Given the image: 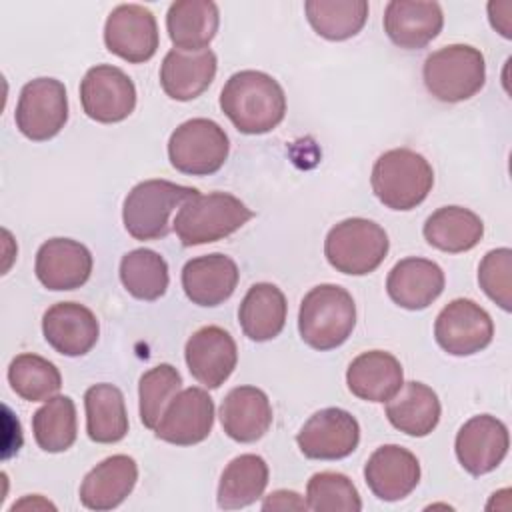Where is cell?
<instances>
[{
  "instance_id": "6",
  "label": "cell",
  "mask_w": 512,
  "mask_h": 512,
  "mask_svg": "<svg viewBox=\"0 0 512 512\" xmlns=\"http://www.w3.org/2000/svg\"><path fill=\"white\" fill-rule=\"evenodd\" d=\"M428 92L440 102H464L486 82V62L470 44H450L428 54L422 68Z\"/></svg>"
},
{
  "instance_id": "31",
  "label": "cell",
  "mask_w": 512,
  "mask_h": 512,
  "mask_svg": "<svg viewBox=\"0 0 512 512\" xmlns=\"http://www.w3.org/2000/svg\"><path fill=\"white\" fill-rule=\"evenodd\" d=\"M86 432L92 442L114 444L128 434L124 394L114 384H94L84 394Z\"/></svg>"
},
{
  "instance_id": "16",
  "label": "cell",
  "mask_w": 512,
  "mask_h": 512,
  "mask_svg": "<svg viewBox=\"0 0 512 512\" xmlns=\"http://www.w3.org/2000/svg\"><path fill=\"white\" fill-rule=\"evenodd\" d=\"M190 374L206 388H220L236 368L238 348L230 332L220 326H202L184 348Z\"/></svg>"
},
{
  "instance_id": "18",
  "label": "cell",
  "mask_w": 512,
  "mask_h": 512,
  "mask_svg": "<svg viewBox=\"0 0 512 512\" xmlns=\"http://www.w3.org/2000/svg\"><path fill=\"white\" fill-rule=\"evenodd\" d=\"M364 480L376 498L398 502L418 486L420 462L408 448L384 444L370 454L364 466Z\"/></svg>"
},
{
  "instance_id": "15",
  "label": "cell",
  "mask_w": 512,
  "mask_h": 512,
  "mask_svg": "<svg viewBox=\"0 0 512 512\" xmlns=\"http://www.w3.org/2000/svg\"><path fill=\"white\" fill-rule=\"evenodd\" d=\"M510 436L502 420L490 414H478L466 420L454 442L456 458L472 476L492 472L508 454Z\"/></svg>"
},
{
  "instance_id": "28",
  "label": "cell",
  "mask_w": 512,
  "mask_h": 512,
  "mask_svg": "<svg viewBox=\"0 0 512 512\" xmlns=\"http://www.w3.org/2000/svg\"><path fill=\"white\" fill-rule=\"evenodd\" d=\"M286 296L270 282H258L250 286L238 308V322L244 332L254 342H266L276 338L286 324Z\"/></svg>"
},
{
  "instance_id": "27",
  "label": "cell",
  "mask_w": 512,
  "mask_h": 512,
  "mask_svg": "<svg viewBox=\"0 0 512 512\" xmlns=\"http://www.w3.org/2000/svg\"><path fill=\"white\" fill-rule=\"evenodd\" d=\"M440 400L438 394L422 382H406L386 402L388 422L414 438L428 436L440 422Z\"/></svg>"
},
{
  "instance_id": "1",
  "label": "cell",
  "mask_w": 512,
  "mask_h": 512,
  "mask_svg": "<svg viewBox=\"0 0 512 512\" xmlns=\"http://www.w3.org/2000/svg\"><path fill=\"white\" fill-rule=\"evenodd\" d=\"M220 108L242 134H266L286 116V96L278 80L260 70L232 74L222 92Z\"/></svg>"
},
{
  "instance_id": "5",
  "label": "cell",
  "mask_w": 512,
  "mask_h": 512,
  "mask_svg": "<svg viewBox=\"0 0 512 512\" xmlns=\"http://www.w3.org/2000/svg\"><path fill=\"white\" fill-rule=\"evenodd\" d=\"M198 190L170 180H144L136 184L122 206L126 232L134 240H160L170 232V214Z\"/></svg>"
},
{
  "instance_id": "12",
  "label": "cell",
  "mask_w": 512,
  "mask_h": 512,
  "mask_svg": "<svg viewBox=\"0 0 512 512\" xmlns=\"http://www.w3.org/2000/svg\"><path fill=\"white\" fill-rule=\"evenodd\" d=\"M104 44L112 54L130 64L148 62L160 44L154 14L140 4L116 6L104 24Z\"/></svg>"
},
{
  "instance_id": "25",
  "label": "cell",
  "mask_w": 512,
  "mask_h": 512,
  "mask_svg": "<svg viewBox=\"0 0 512 512\" xmlns=\"http://www.w3.org/2000/svg\"><path fill=\"white\" fill-rule=\"evenodd\" d=\"M220 422L236 442L260 440L272 424V406L266 392L256 386L232 388L220 404Z\"/></svg>"
},
{
  "instance_id": "14",
  "label": "cell",
  "mask_w": 512,
  "mask_h": 512,
  "mask_svg": "<svg viewBox=\"0 0 512 512\" xmlns=\"http://www.w3.org/2000/svg\"><path fill=\"white\" fill-rule=\"evenodd\" d=\"M214 424V402L204 388L190 386L180 390L166 406L160 422L154 428L156 438L192 446L208 438Z\"/></svg>"
},
{
  "instance_id": "13",
  "label": "cell",
  "mask_w": 512,
  "mask_h": 512,
  "mask_svg": "<svg viewBox=\"0 0 512 512\" xmlns=\"http://www.w3.org/2000/svg\"><path fill=\"white\" fill-rule=\"evenodd\" d=\"M296 442L310 460H340L356 450L360 424L348 410L324 408L304 422Z\"/></svg>"
},
{
  "instance_id": "10",
  "label": "cell",
  "mask_w": 512,
  "mask_h": 512,
  "mask_svg": "<svg viewBox=\"0 0 512 512\" xmlns=\"http://www.w3.org/2000/svg\"><path fill=\"white\" fill-rule=\"evenodd\" d=\"M80 102L86 116L100 124L122 122L134 112L136 86L124 70L96 64L80 82Z\"/></svg>"
},
{
  "instance_id": "2",
  "label": "cell",
  "mask_w": 512,
  "mask_h": 512,
  "mask_svg": "<svg viewBox=\"0 0 512 512\" xmlns=\"http://www.w3.org/2000/svg\"><path fill=\"white\" fill-rule=\"evenodd\" d=\"M356 326L352 294L338 284L314 286L300 302L298 332L314 350L326 352L348 340Z\"/></svg>"
},
{
  "instance_id": "34",
  "label": "cell",
  "mask_w": 512,
  "mask_h": 512,
  "mask_svg": "<svg viewBox=\"0 0 512 512\" xmlns=\"http://www.w3.org/2000/svg\"><path fill=\"white\" fill-rule=\"evenodd\" d=\"M36 444L44 452H64L76 442V406L70 396H52L32 416Z\"/></svg>"
},
{
  "instance_id": "32",
  "label": "cell",
  "mask_w": 512,
  "mask_h": 512,
  "mask_svg": "<svg viewBox=\"0 0 512 512\" xmlns=\"http://www.w3.org/2000/svg\"><path fill=\"white\" fill-rule=\"evenodd\" d=\"M268 486V464L258 454H240L224 468L216 500L222 510L254 504Z\"/></svg>"
},
{
  "instance_id": "29",
  "label": "cell",
  "mask_w": 512,
  "mask_h": 512,
  "mask_svg": "<svg viewBox=\"0 0 512 512\" xmlns=\"http://www.w3.org/2000/svg\"><path fill=\"white\" fill-rule=\"evenodd\" d=\"M220 26V12L212 0H178L166 14L168 36L178 50H204Z\"/></svg>"
},
{
  "instance_id": "35",
  "label": "cell",
  "mask_w": 512,
  "mask_h": 512,
  "mask_svg": "<svg viewBox=\"0 0 512 512\" xmlns=\"http://www.w3.org/2000/svg\"><path fill=\"white\" fill-rule=\"evenodd\" d=\"M120 280L128 294L138 300L152 302L164 296L168 288V264L158 252L148 248H136L122 256Z\"/></svg>"
},
{
  "instance_id": "3",
  "label": "cell",
  "mask_w": 512,
  "mask_h": 512,
  "mask_svg": "<svg viewBox=\"0 0 512 512\" xmlns=\"http://www.w3.org/2000/svg\"><path fill=\"white\" fill-rule=\"evenodd\" d=\"M252 216L254 212L228 192H198L178 208L172 230L182 246H200L234 234Z\"/></svg>"
},
{
  "instance_id": "21",
  "label": "cell",
  "mask_w": 512,
  "mask_h": 512,
  "mask_svg": "<svg viewBox=\"0 0 512 512\" xmlns=\"http://www.w3.org/2000/svg\"><path fill=\"white\" fill-rule=\"evenodd\" d=\"M216 54L204 50L172 48L160 64V86L172 100L188 102L198 98L216 76Z\"/></svg>"
},
{
  "instance_id": "40",
  "label": "cell",
  "mask_w": 512,
  "mask_h": 512,
  "mask_svg": "<svg viewBox=\"0 0 512 512\" xmlns=\"http://www.w3.org/2000/svg\"><path fill=\"white\" fill-rule=\"evenodd\" d=\"M306 500L292 490H276L266 496L262 510H306Z\"/></svg>"
},
{
  "instance_id": "20",
  "label": "cell",
  "mask_w": 512,
  "mask_h": 512,
  "mask_svg": "<svg viewBox=\"0 0 512 512\" xmlns=\"http://www.w3.org/2000/svg\"><path fill=\"white\" fill-rule=\"evenodd\" d=\"M384 32L404 50H418L430 44L444 26V14L438 2L392 0L384 8Z\"/></svg>"
},
{
  "instance_id": "22",
  "label": "cell",
  "mask_w": 512,
  "mask_h": 512,
  "mask_svg": "<svg viewBox=\"0 0 512 512\" xmlns=\"http://www.w3.org/2000/svg\"><path fill=\"white\" fill-rule=\"evenodd\" d=\"M238 266L226 254H206L192 258L182 268V288L192 304L218 306L228 300L238 286Z\"/></svg>"
},
{
  "instance_id": "9",
  "label": "cell",
  "mask_w": 512,
  "mask_h": 512,
  "mask_svg": "<svg viewBox=\"0 0 512 512\" xmlns=\"http://www.w3.org/2000/svg\"><path fill=\"white\" fill-rule=\"evenodd\" d=\"M16 128L34 142L54 138L68 120L66 88L56 78H34L20 90L14 112Z\"/></svg>"
},
{
  "instance_id": "26",
  "label": "cell",
  "mask_w": 512,
  "mask_h": 512,
  "mask_svg": "<svg viewBox=\"0 0 512 512\" xmlns=\"http://www.w3.org/2000/svg\"><path fill=\"white\" fill-rule=\"evenodd\" d=\"M348 390L366 402H388L404 384L398 358L384 350H368L356 356L346 370Z\"/></svg>"
},
{
  "instance_id": "4",
  "label": "cell",
  "mask_w": 512,
  "mask_h": 512,
  "mask_svg": "<svg viewBox=\"0 0 512 512\" xmlns=\"http://www.w3.org/2000/svg\"><path fill=\"white\" fill-rule=\"evenodd\" d=\"M370 184L386 208L412 210L430 194L434 170L422 154L410 148H394L378 156Z\"/></svg>"
},
{
  "instance_id": "33",
  "label": "cell",
  "mask_w": 512,
  "mask_h": 512,
  "mask_svg": "<svg viewBox=\"0 0 512 512\" xmlns=\"http://www.w3.org/2000/svg\"><path fill=\"white\" fill-rule=\"evenodd\" d=\"M304 12L314 32L340 42L356 36L368 20L366 0H306Z\"/></svg>"
},
{
  "instance_id": "19",
  "label": "cell",
  "mask_w": 512,
  "mask_h": 512,
  "mask_svg": "<svg viewBox=\"0 0 512 512\" xmlns=\"http://www.w3.org/2000/svg\"><path fill=\"white\" fill-rule=\"evenodd\" d=\"M46 342L62 356H84L98 342L100 326L90 308L78 302H58L44 312Z\"/></svg>"
},
{
  "instance_id": "36",
  "label": "cell",
  "mask_w": 512,
  "mask_h": 512,
  "mask_svg": "<svg viewBox=\"0 0 512 512\" xmlns=\"http://www.w3.org/2000/svg\"><path fill=\"white\" fill-rule=\"evenodd\" d=\"M10 388L28 402H46L62 388L60 370L38 354H18L8 366Z\"/></svg>"
},
{
  "instance_id": "30",
  "label": "cell",
  "mask_w": 512,
  "mask_h": 512,
  "mask_svg": "<svg viewBox=\"0 0 512 512\" xmlns=\"http://www.w3.org/2000/svg\"><path fill=\"white\" fill-rule=\"evenodd\" d=\"M426 242L442 252L472 250L484 236L482 218L462 206H442L432 212L422 228Z\"/></svg>"
},
{
  "instance_id": "11",
  "label": "cell",
  "mask_w": 512,
  "mask_h": 512,
  "mask_svg": "<svg viewBox=\"0 0 512 512\" xmlns=\"http://www.w3.org/2000/svg\"><path fill=\"white\" fill-rule=\"evenodd\" d=\"M494 336L490 314L468 298L448 302L434 322L438 346L452 356H472L484 350Z\"/></svg>"
},
{
  "instance_id": "23",
  "label": "cell",
  "mask_w": 512,
  "mask_h": 512,
  "mask_svg": "<svg viewBox=\"0 0 512 512\" xmlns=\"http://www.w3.org/2000/svg\"><path fill=\"white\" fill-rule=\"evenodd\" d=\"M444 282V272L436 262L410 256L394 264L386 278V292L400 308L424 310L442 294Z\"/></svg>"
},
{
  "instance_id": "8",
  "label": "cell",
  "mask_w": 512,
  "mask_h": 512,
  "mask_svg": "<svg viewBox=\"0 0 512 512\" xmlns=\"http://www.w3.org/2000/svg\"><path fill=\"white\" fill-rule=\"evenodd\" d=\"M230 150V140L220 124L210 118L182 122L168 140L170 164L188 176H210L218 172Z\"/></svg>"
},
{
  "instance_id": "17",
  "label": "cell",
  "mask_w": 512,
  "mask_h": 512,
  "mask_svg": "<svg viewBox=\"0 0 512 512\" xmlns=\"http://www.w3.org/2000/svg\"><path fill=\"white\" fill-rule=\"evenodd\" d=\"M90 250L72 238H50L36 252L34 272L48 290H76L92 274Z\"/></svg>"
},
{
  "instance_id": "39",
  "label": "cell",
  "mask_w": 512,
  "mask_h": 512,
  "mask_svg": "<svg viewBox=\"0 0 512 512\" xmlns=\"http://www.w3.org/2000/svg\"><path fill=\"white\" fill-rule=\"evenodd\" d=\"M478 284L502 310H512V250H490L478 266Z\"/></svg>"
},
{
  "instance_id": "37",
  "label": "cell",
  "mask_w": 512,
  "mask_h": 512,
  "mask_svg": "<svg viewBox=\"0 0 512 512\" xmlns=\"http://www.w3.org/2000/svg\"><path fill=\"white\" fill-rule=\"evenodd\" d=\"M182 390V376L172 364H158L142 374L138 384L140 420L148 430L160 422L168 402Z\"/></svg>"
},
{
  "instance_id": "24",
  "label": "cell",
  "mask_w": 512,
  "mask_h": 512,
  "mask_svg": "<svg viewBox=\"0 0 512 512\" xmlns=\"http://www.w3.org/2000/svg\"><path fill=\"white\" fill-rule=\"evenodd\" d=\"M138 480V464L128 454H114L96 464L80 484V502L88 510L120 506Z\"/></svg>"
},
{
  "instance_id": "38",
  "label": "cell",
  "mask_w": 512,
  "mask_h": 512,
  "mask_svg": "<svg viewBox=\"0 0 512 512\" xmlns=\"http://www.w3.org/2000/svg\"><path fill=\"white\" fill-rule=\"evenodd\" d=\"M306 504L314 512H360L362 500L346 474L316 472L306 484Z\"/></svg>"
},
{
  "instance_id": "7",
  "label": "cell",
  "mask_w": 512,
  "mask_h": 512,
  "mask_svg": "<svg viewBox=\"0 0 512 512\" xmlns=\"http://www.w3.org/2000/svg\"><path fill=\"white\" fill-rule=\"evenodd\" d=\"M390 240L386 230L368 218H348L330 228L324 256L332 268L350 276L374 272L386 258Z\"/></svg>"
},
{
  "instance_id": "41",
  "label": "cell",
  "mask_w": 512,
  "mask_h": 512,
  "mask_svg": "<svg viewBox=\"0 0 512 512\" xmlns=\"http://www.w3.org/2000/svg\"><path fill=\"white\" fill-rule=\"evenodd\" d=\"M510 12H512V2H510V0H504V2H490V4H488L490 24H492L504 38H512Z\"/></svg>"
}]
</instances>
